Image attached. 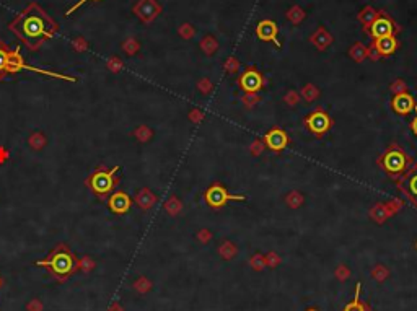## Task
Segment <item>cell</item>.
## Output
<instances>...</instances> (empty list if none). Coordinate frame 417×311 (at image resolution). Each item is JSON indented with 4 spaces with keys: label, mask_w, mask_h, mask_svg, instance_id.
Segmentation results:
<instances>
[{
    "label": "cell",
    "mask_w": 417,
    "mask_h": 311,
    "mask_svg": "<svg viewBox=\"0 0 417 311\" xmlns=\"http://www.w3.org/2000/svg\"><path fill=\"white\" fill-rule=\"evenodd\" d=\"M201 47L204 49V53L210 56V54L215 53V49H217V41H215L214 38H212V36H207V38L201 42Z\"/></svg>",
    "instance_id": "f546056e"
},
{
    "label": "cell",
    "mask_w": 417,
    "mask_h": 311,
    "mask_svg": "<svg viewBox=\"0 0 417 311\" xmlns=\"http://www.w3.org/2000/svg\"><path fill=\"white\" fill-rule=\"evenodd\" d=\"M10 54L12 49L4 41H0V80H5L7 77V66H9Z\"/></svg>",
    "instance_id": "d6986e66"
},
{
    "label": "cell",
    "mask_w": 417,
    "mask_h": 311,
    "mask_svg": "<svg viewBox=\"0 0 417 311\" xmlns=\"http://www.w3.org/2000/svg\"><path fill=\"white\" fill-rule=\"evenodd\" d=\"M350 56H352V59L354 61H357V62H362L365 57L368 56V50L365 49L360 42H358V44H355L352 49H350Z\"/></svg>",
    "instance_id": "484cf974"
},
{
    "label": "cell",
    "mask_w": 417,
    "mask_h": 311,
    "mask_svg": "<svg viewBox=\"0 0 417 311\" xmlns=\"http://www.w3.org/2000/svg\"><path fill=\"white\" fill-rule=\"evenodd\" d=\"M165 209L170 215H178L181 212V209H182V204H181V200L178 197H171L165 204Z\"/></svg>",
    "instance_id": "d4e9b609"
},
{
    "label": "cell",
    "mask_w": 417,
    "mask_h": 311,
    "mask_svg": "<svg viewBox=\"0 0 417 311\" xmlns=\"http://www.w3.org/2000/svg\"><path fill=\"white\" fill-rule=\"evenodd\" d=\"M124 49H126L127 54H135V50L138 49V44H137L134 39H129L126 44H124Z\"/></svg>",
    "instance_id": "ee69618b"
},
{
    "label": "cell",
    "mask_w": 417,
    "mask_h": 311,
    "mask_svg": "<svg viewBox=\"0 0 417 311\" xmlns=\"http://www.w3.org/2000/svg\"><path fill=\"white\" fill-rule=\"evenodd\" d=\"M225 69H226V72H230V74H233V72H237V70L240 69V64H238L237 59H233V57H230V59L225 62Z\"/></svg>",
    "instance_id": "b9f144b4"
},
{
    "label": "cell",
    "mask_w": 417,
    "mask_h": 311,
    "mask_svg": "<svg viewBox=\"0 0 417 311\" xmlns=\"http://www.w3.org/2000/svg\"><path fill=\"white\" fill-rule=\"evenodd\" d=\"M390 90L394 93V95H401V93H406L407 91V85H406L404 80H396V82L391 83Z\"/></svg>",
    "instance_id": "4dcf8cb0"
},
{
    "label": "cell",
    "mask_w": 417,
    "mask_h": 311,
    "mask_svg": "<svg viewBox=\"0 0 417 311\" xmlns=\"http://www.w3.org/2000/svg\"><path fill=\"white\" fill-rule=\"evenodd\" d=\"M303 15H305V13L300 10L298 7H294V9L289 10V20H292L294 23H298V21L303 18Z\"/></svg>",
    "instance_id": "ab89813d"
},
{
    "label": "cell",
    "mask_w": 417,
    "mask_h": 311,
    "mask_svg": "<svg viewBox=\"0 0 417 311\" xmlns=\"http://www.w3.org/2000/svg\"><path fill=\"white\" fill-rule=\"evenodd\" d=\"M111 311H122V308H121V306L118 305V303H114V305H113V308H111Z\"/></svg>",
    "instance_id": "db71d44e"
},
{
    "label": "cell",
    "mask_w": 417,
    "mask_h": 311,
    "mask_svg": "<svg viewBox=\"0 0 417 311\" xmlns=\"http://www.w3.org/2000/svg\"><path fill=\"white\" fill-rule=\"evenodd\" d=\"M398 41L396 38L391 34V36H385V38H378L373 42V47L378 50L380 56H391L394 50L398 49Z\"/></svg>",
    "instance_id": "9a60e30c"
},
{
    "label": "cell",
    "mask_w": 417,
    "mask_h": 311,
    "mask_svg": "<svg viewBox=\"0 0 417 311\" xmlns=\"http://www.w3.org/2000/svg\"><path fill=\"white\" fill-rule=\"evenodd\" d=\"M238 85L240 88L243 90L245 93H250V95H256L262 86H264V78L259 74L258 70L254 69H248L243 75L240 77L238 80Z\"/></svg>",
    "instance_id": "ba28073f"
},
{
    "label": "cell",
    "mask_w": 417,
    "mask_h": 311,
    "mask_svg": "<svg viewBox=\"0 0 417 311\" xmlns=\"http://www.w3.org/2000/svg\"><path fill=\"white\" fill-rule=\"evenodd\" d=\"M197 88H199V91L202 93V95H209V93L212 91V82L209 80V78H202V80L197 83Z\"/></svg>",
    "instance_id": "74e56055"
},
{
    "label": "cell",
    "mask_w": 417,
    "mask_h": 311,
    "mask_svg": "<svg viewBox=\"0 0 417 311\" xmlns=\"http://www.w3.org/2000/svg\"><path fill=\"white\" fill-rule=\"evenodd\" d=\"M302 96L306 101H308V103H311V101H314V99L319 96V90L314 85L308 83V85H305L303 88H302Z\"/></svg>",
    "instance_id": "cb8c5ba5"
},
{
    "label": "cell",
    "mask_w": 417,
    "mask_h": 311,
    "mask_svg": "<svg viewBox=\"0 0 417 311\" xmlns=\"http://www.w3.org/2000/svg\"><path fill=\"white\" fill-rule=\"evenodd\" d=\"M134 135H135L137 139L141 140V142H147V140H150V139H152L153 132H152V129H150V127H147V126H141V127H137V129H135Z\"/></svg>",
    "instance_id": "4316f807"
},
{
    "label": "cell",
    "mask_w": 417,
    "mask_h": 311,
    "mask_svg": "<svg viewBox=\"0 0 417 311\" xmlns=\"http://www.w3.org/2000/svg\"><path fill=\"white\" fill-rule=\"evenodd\" d=\"M264 145L272 151H282L289 145V135L281 127H274L264 135Z\"/></svg>",
    "instance_id": "8fae6325"
},
{
    "label": "cell",
    "mask_w": 417,
    "mask_h": 311,
    "mask_svg": "<svg viewBox=\"0 0 417 311\" xmlns=\"http://www.w3.org/2000/svg\"><path fill=\"white\" fill-rule=\"evenodd\" d=\"M415 118L412 119V122H411V129H412V132H414V135H417V106H415Z\"/></svg>",
    "instance_id": "f5cc1de1"
},
{
    "label": "cell",
    "mask_w": 417,
    "mask_h": 311,
    "mask_svg": "<svg viewBox=\"0 0 417 311\" xmlns=\"http://www.w3.org/2000/svg\"><path fill=\"white\" fill-rule=\"evenodd\" d=\"M285 202H287V205L292 207V209H298L300 205L303 204V196L302 192L298 191H292L287 194V197H285Z\"/></svg>",
    "instance_id": "7402d4cb"
},
{
    "label": "cell",
    "mask_w": 417,
    "mask_h": 311,
    "mask_svg": "<svg viewBox=\"0 0 417 311\" xmlns=\"http://www.w3.org/2000/svg\"><path fill=\"white\" fill-rule=\"evenodd\" d=\"M264 142L259 140V139H256L253 143H251V147H250V151H251V155L253 157H259L262 153V150H264Z\"/></svg>",
    "instance_id": "836d02e7"
},
{
    "label": "cell",
    "mask_w": 417,
    "mask_h": 311,
    "mask_svg": "<svg viewBox=\"0 0 417 311\" xmlns=\"http://www.w3.org/2000/svg\"><path fill=\"white\" fill-rule=\"evenodd\" d=\"M305 126L310 129V132L314 135H325L329 129L333 126V121L329 118V114L323 110H316L313 111L308 118H305Z\"/></svg>",
    "instance_id": "52a82bcc"
},
{
    "label": "cell",
    "mask_w": 417,
    "mask_h": 311,
    "mask_svg": "<svg viewBox=\"0 0 417 311\" xmlns=\"http://www.w3.org/2000/svg\"><path fill=\"white\" fill-rule=\"evenodd\" d=\"M86 2H90V0H78V2H77L74 7H70V9L67 10V13H65V15H72V13H74V12L78 9V7H82V5L86 4ZM93 2H98V0H93Z\"/></svg>",
    "instance_id": "681fc988"
},
{
    "label": "cell",
    "mask_w": 417,
    "mask_h": 311,
    "mask_svg": "<svg viewBox=\"0 0 417 311\" xmlns=\"http://www.w3.org/2000/svg\"><path fill=\"white\" fill-rule=\"evenodd\" d=\"M372 30H370V34L373 36L375 39L378 38H385V36H391L393 31H394V25L390 18L386 17H377V20L372 23Z\"/></svg>",
    "instance_id": "5bb4252c"
},
{
    "label": "cell",
    "mask_w": 417,
    "mask_h": 311,
    "mask_svg": "<svg viewBox=\"0 0 417 311\" xmlns=\"http://www.w3.org/2000/svg\"><path fill=\"white\" fill-rule=\"evenodd\" d=\"M9 30L23 44H26L28 49L38 50L48 39H51L59 31V25L48 15V12L39 4L31 2L10 21Z\"/></svg>",
    "instance_id": "6da1fadb"
},
{
    "label": "cell",
    "mask_w": 417,
    "mask_h": 311,
    "mask_svg": "<svg viewBox=\"0 0 417 311\" xmlns=\"http://www.w3.org/2000/svg\"><path fill=\"white\" fill-rule=\"evenodd\" d=\"M241 101H243V105L246 108H253V106H256V105L259 103L261 98L258 95H250V93H246V95L241 98Z\"/></svg>",
    "instance_id": "e575fe53"
},
{
    "label": "cell",
    "mask_w": 417,
    "mask_h": 311,
    "mask_svg": "<svg viewBox=\"0 0 417 311\" xmlns=\"http://www.w3.org/2000/svg\"><path fill=\"white\" fill-rule=\"evenodd\" d=\"M251 267L253 269H256V271H261L262 267L266 266V257H262L261 254H254L253 257H251Z\"/></svg>",
    "instance_id": "d590c367"
},
{
    "label": "cell",
    "mask_w": 417,
    "mask_h": 311,
    "mask_svg": "<svg viewBox=\"0 0 417 311\" xmlns=\"http://www.w3.org/2000/svg\"><path fill=\"white\" fill-rule=\"evenodd\" d=\"M44 143H46V137L44 134H41V132H34L31 137H30V145L34 148V150H39L44 147Z\"/></svg>",
    "instance_id": "f1b7e54d"
},
{
    "label": "cell",
    "mask_w": 417,
    "mask_h": 311,
    "mask_svg": "<svg viewBox=\"0 0 417 311\" xmlns=\"http://www.w3.org/2000/svg\"><path fill=\"white\" fill-rule=\"evenodd\" d=\"M372 276L375 277L377 280L382 282V280H385L388 277V269H386V267H383V266H377L375 269L372 271Z\"/></svg>",
    "instance_id": "8d00e7d4"
},
{
    "label": "cell",
    "mask_w": 417,
    "mask_h": 311,
    "mask_svg": "<svg viewBox=\"0 0 417 311\" xmlns=\"http://www.w3.org/2000/svg\"><path fill=\"white\" fill-rule=\"evenodd\" d=\"M402 191L407 194V197L411 199L414 204H417V166L406 175V186L402 187Z\"/></svg>",
    "instance_id": "e0dca14e"
},
{
    "label": "cell",
    "mask_w": 417,
    "mask_h": 311,
    "mask_svg": "<svg viewBox=\"0 0 417 311\" xmlns=\"http://www.w3.org/2000/svg\"><path fill=\"white\" fill-rule=\"evenodd\" d=\"M157 200H158V197L150 189H147V187L141 189L135 196V204L141 207L142 211H149V209H152L157 204Z\"/></svg>",
    "instance_id": "2e32d148"
},
{
    "label": "cell",
    "mask_w": 417,
    "mask_h": 311,
    "mask_svg": "<svg viewBox=\"0 0 417 311\" xmlns=\"http://www.w3.org/2000/svg\"><path fill=\"white\" fill-rule=\"evenodd\" d=\"M189 119H191L193 122H201L204 119V113L201 110H193L191 113H189Z\"/></svg>",
    "instance_id": "f6af8a7d"
},
{
    "label": "cell",
    "mask_w": 417,
    "mask_h": 311,
    "mask_svg": "<svg viewBox=\"0 0 417 311\" xmlns=\"http://www.w3.org/2000/svg\"><path fill=\"white\" fill-rule=\"evenodd\" d=\"M385 205H386V211H388V214L393 215L394 212H398L399 209H401L402 202H401V200H398V199H393V200H390V202H388V204H385Z\"/></svg>",
    "instance_id": "60d3db41"
},
{
    "label": "cell",
    "mask_w": 417,
    "mask_h": 311,
    "mask_svg": "<svg viewBox=\"0 0 417 311\" xmlns=\"http://www.w3.org/2000/svg\"><path fill=\"white\" fill-rule=\"evenodd\" d=\"M95 267V263H93V259L90 257H83L82 261H78V269H82L83 272H90L91 269Z\"/></svg>",
    "instance_id": "f35d334b"
},
{
    "label": "cell",
    "mask_w": 417,
    "mask_h": 311,
    "mask_svg": "<svg viewBox=\"0 0 417 311\" xmlns=\"http://www.w3.org/2000/svg\"><path fill=\"white\" fill-rule=\"evenodd\" d=\"M358 18H360V21L365 25V28H370L373 21L377 20V12L373 10L372 7H367V9H365V10L360 13V17H358Z\"/></svg>",
    "instance_id": "603a6c76"
},
{
    "label": "cell",
    "mask_w": 417,
    "mask_h": 311,
    "mask_svg": "<svg viewBox=\"0 0 417 311\" xmlns=\"http://www.w3.org/2000/svg\"><path fill=\"white\" fill-rule=\"evenodd\" d=\"M197 238H199L202 243H207V241L212 240V233H210L209 230H201L199 233H197Z\"/></svg>",
    "instance_id": "c3c4849f"
},
{
    "label": "cell",
    "mask_w": 417,
    "mask_h": 311,
    "mask_svg": "<svg viewBox=\"0 0 417 311\" xmlns=\"http://www.w3.org/2000/svg\"><path fill=\"white\" fill-rule=\"evenodd\" d=\"M118 170L119 166H114L111 170H106L103 166H100L98 170L93 171V175L86 181V184H88V187L100 200H108V197L113 194V189L116 186L114 175L118 173Z\"/></svg>",
    "instance_id": "3957f363"
},
{
    "label": "cell",
    "mask_w": 417,
    "mask_h": 311,
    "mask_svg": "<svg viewBox=\"0 0 417 311\" xmlns=\"http://www.w3.org/2000/svg\"><path fill=\"white\" fill-rule=\"evenodd\" d=\"M360 290H362V284H360V282H357L354 298H352V301L347 303V305L344 306L342 311H370V308H368L367 303L360 301Z\"/></svg>",
    "instance_id": "ac0fdd59"
},
{
    "label": "cell",
    "mask_w": 417,
    "mask_h": 311,
    "mask_svg": "<svg viewBox=\"0 0 417 311\" xmlns=\"http://www.w3.org/2000/svg\"><path fill=\"white\" fill-rule=\"evenodd\" d=\"M415 249H417V241H415Z\"/></svg>",
    "instance_id": "6f0895ef"
},
{
    "label": "cell",
    "mask_w": 417,
    "mask_h": 311,
    "mask_svg": "<svg viewBox=\"0 0 417 311\" xmlns=\"http://www.w3.org/2000/svg\"><path fill=\"white\" fill-rule=\"evenodd\" d=\"M380 165L383 166V170L390 176H398V175H402V173L411 166V158H409L399 147L391 145L383 153L382 160H380Z\"/></svg>",
    "instance_id": "277c9868"
},
{
    "label": "cell",
    "mask_w": 417,
    "mask_h": 311,
    "mask_svg": "<svg viewBox=\"0 0 417 311\" xmlns=\"http://www.w3.org/2000/svg\"><path fill=\"white\" fill-rule=\"evenodd\" d=\"M256 34L261 41H272L277 47H281V42L277 41V25L272 20H262L256 26Z\"/></svg>",
    "instance_id": "4fadbf2b"
},
{
    "label": "cell",
    "mask_w": 417,
    "mask_h": 311,
    "mask_svg": "<svg viewBox=\"0 0 417 311\" xmlns=\"http://www.w3.org/2000/svg\"><path fill=\"white\" fill-rule=\"evenodd\" d=\"M0 287H2V279H0Z\"/></svg>",
    "instance_id": "9f6ffc18"
},
{
    "label": "cell",
    "mask_w": 417,
    "mask_h": 311,
    "mask_svg": "<svg viewBox=\"0 0 417 311\" xmlns=\"http://www.w3.org/2000/svg\"><path fill=\"white\" fill-rule=\"evenodd\" d=\"M230 200H246V196H243V194H230L218 183L212 184L206 191V202L214 209L223 207L225 204H228Z\"/></svg>",
    "instance_id": "8992f818"
},
{
    "label": "cell",
    "mask_w": 417,
    "mask_h": 311,
    "mask_svg": "<svg viewBox=\"0 0 417 311\" xmlns=\"http://www.w3.org/2000/svg\"><path fill=\"white\" fill-rule=\"evenodd\" d=\"M160 12H162V7L158 5L157 0H138L134 7V13L144 21V23H150V21H153L158 17Z\"/></svg>",
    "instance_id": "9c48e42d"
},
{
    "label": "cell",
    "mask_w": 417,
    "mask_h": 311,
    "mask_svg": "<svg viewBox=\"0 0 417 311\" xmlns=\"http://www.w3.org/2000/svg\"><path fill=\"white\" fill-rule=\"evenodd\" d=\"M36 266L49 269L51 276L57 282L67 280L72 274L78 271V261L67 244H57L46 259L36 261Z\"/></svg>",
    "instance_id": "7a4b0ae2"
},
{
    "label": "cell",
    "mask_w": 417,
    "mask_h": 311,
    "mask_svg": "<svg viewBox=\"0 0 417 311\" xmlns=\"http://www.w3.org/2000/svg\"><path fill=\"white\" fill-rule=\"evenodd\" d=\"M134 287H135V290L137 292H141V293H145V292H149L150 290V287H152V284L150 282L145 279V277H141L138 279L135 284H134Z\"/></svg>",
    "instance_id": "d6a6232c"
},
{
    "label": "cell",
    "mask_w": 417,
    "mask_h": 311,
    "mask_svg": "<svg viewBox=\"0 0 417 311\" xmlns=\"http://www.w3.org/2000/svg\"><path fill=\"white\" fill-rule=\"evenodd\" d=\"M108 207L113 214H118V215L127 214L130 211V207H132V199H130L127 192L116 191L108 197Z\"/></svg>",
    "instance_id": "30bf717a"
},
{
    "label": "cell",
    "mask_w": 417,
    "mask_h": 311,
    "mask_svg": "<svg viewBox=\"0 0 417 311\" xmlns=\"http://www.w3.org/2000/svg\"><path fill=\"white\" fill-rule=\"evenodd\" d=\"M220 254L225 257V259H231L233 256L237 254V248L235 244L230 243V241H223L222 246H220Z\"/></svg>",
    "instance_id": "83f0119b"
},
{
    "label": "cell",
    "mask_w": 417,
    "mask_h": 311,
    "mask_svg": "<svg viewBox=\"0 0 417 311\" xmlns=\"http://www.w3.org/2000/svg\"><path fill=\"white\" fill-rule=\"evenodd\" d=\"M281 263V259H279V256L275 254V252H270V254H267V257H266V264L267 266H277Z\"/></svg>",
    "instance_id": "7dc6e473"
},
{
    "label": "cell",
    "mask_w": 417,
    "mask_h": 311,
    "mask_svg": "<svg viewBox=\"0 0 417 311\" xmlns=\"http://www.w3.org/2000/svg\"><path fill=\"white\" fill-rule=\"evenodd\" d=\"M26 309H28V311H42V303H41L38 298H33V300L26 305Z\"/></svg>",
    "instance_id": "7bdbcfd3"
},
{
    "label": "cell",
    "mask_w": 417,
    "mask_h": 311,
    "mask_svg": "<svg viewBox=\"0 0 417 311\" xmlns=\"http://www.w3.org/2000/svg\"><path fill=\"white\" fill-rule=\"evenodd\" d=\"M21 70H30V72H34V74H41V75H46V77H53V78H59V80H67V82H77L75 77H70V75H62V74H57V72H49V70H44V69H39V67H31L28 66V64L23 61V57L20 54V49L15 47V50H12L10 54V59H9V66H7V75L9 74H18Z\"/></svg>",
    "instance_id": "5b68a950"
},
{
    "label": "cell",
    "mask_w": 417,
    "mask_h": 311,
    "mask_svg": "<svg viewBox=\"0 0 417 311\" xmlns=\"http://www.w3.org/2000/svg\"><path fill=\"white\" fill-rule=\"evenodd\" d=\"M306 311H318V309H314V308H310V309H306Z\"/></svg>",
    "instance_id": "11a10c76"
},
{
    "label": "cell",
    "mask_w": 417,
    "mask_h": 311,
    "mask_svg": "<svg viewBox=\"0 0 417 311\" xmlns=\"http://www.w3.org/2000/svg\"><path fill=\"white\" fill-rule=\"evenodd\" d=\"M370 217H372V220L373 222H377V223H383L388 217H390V214H388L386 211V205L385 204H377L375 207L370 211Z\"/></svg>",
    "instance_id": "44dd1931"
},
{
    "label": "cell",
    "mask_w": 417,
    "mask_h": 311,
    "mask_svg": "<svg viewBox=\"0 0 417 311\" xmlns=\"http://www.w3.org/2000/svg\"><path fill=\"white\" fill-rule=\"evenodd\" d=\"M391 106H393L394 113L407 116L415 110L417 105H415L412 95H409V93L406 91V93H401V95H394V98L391 101Z\"/></svg>",
    "instance_id": "7c38bea8"
},
{
    "label": "cell",
    "mask_w": 417,
    "mask_h": 311,
    "mask_svg": "<svg viewBox=\"0 0 417 311\" xmlns=\"http://www.w3.org/2000/svg\"><path fill=\"white\" fill-rule=\"evenodd\" d=\"M284 101H285V103H287L289 106H297V105L300 103V95H298L297 91H294V90H289L287 95L284 96Z\"/></svg>",
    "instance_id": "1f68e13d"
},
{
    "label": "cell",
    "mask_w": 417,
    "mask_h": 311,
    "mask_svg": "<svg viewBox=\"0 0 417 311\" xmlns=\"http://www.w3.org/2000/svg\"><path fill=\"white\" fill-rule=\"evenodd\" d=\"M311 41L314 42V44H316L318 49H326V46L333 41V38L323 30V28H321V30L316 31V34L311 36Z\"/></svg>",
    "instance_id": "ffe728a7"
},
{
    "label": "cell",
    "mask_w": 417,
    "mask_h": 311,
    "mask_svg": "<svg viewBox=\"0 0 417 311\" xmlns=\"http://www.w3.org/2000/svg\"><path fill=\"white\" fill-rule=\"evenodd\" d=\"M336 276H338L341 280H344V279H347V277L350 276V271L347 269L346 266H339L338 271H336Z\"/></svg>",
    "instance_id": "bcb514c9"
},
{
    "label": "cell",
    "mask_w": 417,
    "mask_h": 311,
    "mask_svg": "<svg viewBox=\"0 0 417 311\" xmlns=\"http://www.w3.org/2000/svg\"><path fill=\"white\" fill-rule=\"evenodd\" d=\"M368 56L372 57V59H375V61H377V59H380V54H378V50H377L375 47H373V46H372V47L368 49Z\"/></svg>",
    "instance_id": "816d5d0a"
},
{
    "label": "cell",
    "mask_w": 417,
    "mask_h": 311,
    "mask_svg": "<svg viewBox=\"0 0 417 311\" xmlns=\"http://www.w3.org/2000/svg\"><path fill=\"white\" fill-rule=\"evenodd\" d=\"M109 64H114V66H109V69L114 70V72H118V70L121 69V61H119V59H116V57H114V59H113L111 62H109Z\"/></svg>",
    "instance_id": "f907efd6"
}]
</instances>
